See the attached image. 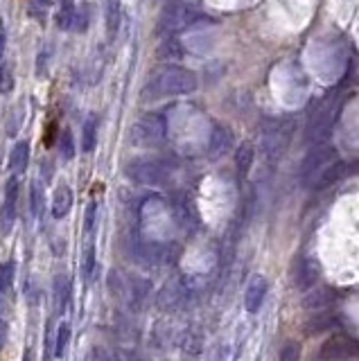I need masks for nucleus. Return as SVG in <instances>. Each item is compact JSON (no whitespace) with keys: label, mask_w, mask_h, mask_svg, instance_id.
Here are the masks:
<instances>
[{"label":"nucleus","mask_w":359,"mask_h":361,"mask_svg":"<svg viewBox=\"0 0 359 361\" xmlns=\"http://www.w3.org/2000/svg\"><path fill=\"white\" fill-rule=\"evenodd\" d=\"M339 325V318L334 316V311L330 309H321V311H314V314H309V318L305 321L303 330L307 336H316L321 332H328L332 327Z\"/></svg>","instance_id":"obj_12"},{"label":"nucleus","mask_w":359,"mask_h":361,"mask_svg":"<svg viewBox=\"0 0 359 361\" xmlns=\"http://www.w3.org/2000/svg\"><path fill=\"white\" fill-rule=\"evenodd\" d=\"M280 361H300V346L296 341H287L280 350Z\"/></svg>","instance_id":"obj_29"},{"label":"nucleus","mask_w":359,"mask_h":361,"mask_svg":"<svg viewBox=\"0 0 359 361\" xmlns=\"http://www.w3.org/2000/svg\"><path fill=\"white\" fill-rule=\"evenodd\" d=\"M7 343V323L0 321V348H3Z\"/></svg>","instance_id":"obj_32"},{"label":"nucleus","mask_w":359,"mask_h":361,"mask_svg":"<svg viewBox=\"0 0 359 361\" xmlns=\"http://www.w3.org/2000/svg\"><path fill=\"white\" fill-rule=\"evenodd\" d=\"M267 293H269V280L265 276L251 278L247 291H244V307H247V311H251V314L260 311V307H263V302L267 298Z\"/></svg>","instance_id":"obj_11"},{"label":"nucleus","mask_w":359,"mask_h":361,"mask_svg":"<svg viewBox=\"0 0 359 361\" xmlns=\"http://www.w3.org/2000/svg\"><path fill=\"white\" fill-rule=\"evenodd\" d=\"M233 147V134L228 131L226 127H215L213 129V136H210V143H208V152L213 158H219L224 156L228 149Z\"/></svg>","instance_id":"obj_14"},{"label":"nucleus","mask_w":359,"mask_h":361,"mask_svg":"<svg viewBox=\"0 0 359 361\" xmlns=\"http://www.w3.org/2000/svg\"><path fill=\"white\" fill-rule=\"evenodd\" d=\"M43 187H41L39 180L32 183V212H34V217H41L43 215Z\"/></svg>","instance_id":"obj_25"},{"label":"nucleus","mask_w":359,"mask_h":361,"mask_svg":"<svg viewBox=\"0 0 359 361\" xmlns=\"http://www.w3.org/2000/svg\"><path fill=\"white\" fill-rule=\"evenodd\" d=\"M334 163H337V149H334V147L330 145L314 147V149H309L303 165H300V178H303V183L309 187L325 169L334 165Z\"/></svg>","instance_id":"obj_5"},{"label":"nucleus","mask_w":359,"mask_h":361,"mask_svg":"<svg viewBox=\"0 0 359 361\" xmlns=\"http://www.w3.org/2000/svg\"><path fill=\"white\" fill-rule=\"evenodd\" d=\"M70 341V325L68 323H61L59 330H57V341H54V355L61 357L66 352V346Z\"/></svg>","instance_id":"obj_24"},{"label":"nucleus","mask_w":359,"mask_h":361,"mask_svg":"<svg viewBox=\"0 0 359 361\" xmlns=\"http://www.w3.org/2000/svg\"><path fill=\"white\" fill-rule=\"evenodd\" d=\"M291 129H294V125H283V122H276V127L265 131L263 147H265V154L269 156V158H274V161L280 158L285 147H287Z\"/></svg>","instance_id":"obj_9"},{"label":"nucleus","mask_w":359,"mask_h":361,"mask_svg":"<svg viewBox=\"0 0 359 361\" xmlns=\"http://www.w3.org/2000/svg\"><path fill=\"white\" fill-rule=\"evenodd\" d=\"M319 280V265L312 258H296L291 265V282L298 291L312 289L314 282Z\"/></svg>","instance_id":"obj_8"},{"label":"nucleus","mask_w":359,"mask_h":361,"mask_svg":"<svg viewBox=\"0 0 359 361\" xmlns=\"http://www.w3.org/2000/svg\"><path fill=\"white\" fill-rule=\"evenodd\" d=\"M93 361H118V359L113 357L111 352L104 350V348H95V352H93Z\"/></svg>","instance_id":"obj_31"},{"label":"nucleus","mask_w":359,"mask_h":361,"mask_svg":"<svg viewBox=\"0 0 359 361\" xmlns=\"http://www.w3.org/2000/svg\"><path fill=\"white\" fill-rule=\"evenodd\" d=\"M75 14H77L75 3H72V0H61L59 12H57V25L63 28V30L70 28L72 23H75Z\"/></svg>","instance_id":"obj_21"},{"label":"nucleus","mask_w":359,"mask_h":361,"mask_svg":"<svg viewBox=\"0 0 359 361\" xmlns=\"http://www.w3.org/2000/svg\"><path fill=\"white\" fill-rule=\"evenodd\" d=\"M334 118H337V102L321 106V109L314 113V118L307 127V141H321V138L328 136Z\"/></svg>","instance_id":"obj_10"},{"label":"nucleus","mask_w":359,"mask_h":361,"mask_svg":"<svg viewBox=\"0 0 359 361\" xmlns=\"http://www.w3.org/2000/svg\"><path fill=\"white\" fill-rule=\"evenodd\" d=\"M344 167H346V165H341V163L337 161V163H334V165H330V167L325 169L319 178L314 180L312 187H314V190H325V187L334 185V183H337V180H339L341 176H344Z\"/></svg>","instance_id":"obj_19"},{"label":"nucleus","mask_w":359,"mask_h":361,"mask_svg":"<svg viewBox=\"0 0 359 361\" xmlns=\"http://www.w3.org/2000/svg\"><path fill=\"white\" fill-rule=\"evenodd\" d=\"M167 136V120L163 113H147L132 129V143L136 147H156Z\"/></svg>","instance_id":"obj_3"},{"label":"nucleus","mask_w":359,"mask_h":361,"mask_svg":"<svg viewBox=\"0 0 359 361\" xmlns=\"http://www.w3.org/2000/svg\"><path fill=\"white\" fill-rule=\"evenodd\" d=\"M197 88V77L194 72L181 65H167L158 72H154V77L147 81L143 88V100L154 102L163 100V97H174V95H187Z\"/></svg>","instance_id":"obj_1"},{"label":"nucleus","mask_w":359,"mask_h":361,"mask_svg":"<svg viewBox=\"0 0 359 361\" xmlns=\"http://www.w3.org/2000/svg\"><path fill=\"white\" fill-rule=\"evenodd\" d=\"M14 282V265L12 262H0V293H10Z\"/></svg>","instance_id":"obj_23"},{"label":"nucleus","mask_w":359,"mask_h":361,"mask_svg":"<svg viewBox=\"0 0 359 361\" xmlns=\"http://www.w3.org/2000/svg\"><path fill=\"white\" fill-rule=\"evenodd\" d=\"M334 300H337L334 289H330V287H319V289H307L300 302H303V307L309 311H321V309H328Z\"/></svg>","instance_id":"obj_13"},{"label":"nucleus","mask_w":359,"mask_h":361,"mask_svg":"<svg viewBox=\"0 0 359 361\" xmlns=\"http://www.w3.org/2000/svg\"><path fill=\"white\" fill-rule=\"evenodd\" d=\"M72 190L68 185H59L54 190V196H52V217L54 219H63L70 212L72 208Z\"/></svg>","instance_id":"obj_15"},{"label":"nucleus","mask_w":359,"mask_h":361,"mask_svg":"<svg viewBox=\"0 0 359 361\" xmlns=\"http://www.w3.org/2000/svg\"><path fill=\"white\" fill-rule=\"evenodd\" d=\"M93 271H95V246H93V244H88V246H86V251H84V265H81V274H84L86 282L91 280Z\"/></svg>","instance_id":"obj_26"},{"label":"nucleus","mask_w":359,"mask_h":361,"mask_svg":"<svg viewBox=\"0 0 359 361\" xmlns=\"http://www.w3.org/2000/svg\"><path fill=\"white\" fill-rule=\"evenodd\" d=\"M30 165V145L25 141L16 143L10 154V167L14 172H25Z\"/></svg>","instance_id":"obj_17"},{"label":"nucleus","mask_w":359,"mask_h":361,"mask_svg":"<svg viewBox=\"0 0 359 361\" xmlns=\"http://www.w3.org/2000/svg\"><path fill=\"white\" fill-rule=\"evenodd\" d=\"M3 50H5V30L0 28V54H3Z\"/></svg>","instance_id":"obj_34"},{"label":"nucleus","mask_w":359,"mask_h":361,"mask_svg":"<svg viewBox=\"0 0 359 361\" xmlns=\"http://www.w3.org/2000/svg\"><path fill=\"white\" fill-rule=\"evenodd\" d=\"M127 176L141 185H163L170 176V167L156 158H136L127 165Z\"/></svg>","instance_id":"obj_4"},{"label":"nucleus","mask_w":359,"mask_h":361,"mask_svg":"<svg viewBox=\"0 0 359 361\" xmlns=\"http://www.w3.org/2000/svg\"><path fill=\"white\" fill-rule=\"evenodd\" d=\"M201 19V5L197 0H170L163 7L161 19H158V32L163 34H174L185 28L194 25Z\"/></svg>","instance_id":"obj_2"},{"label":"nucleus","mask_w":359,"mask_h":361,"mask_svg":"<svg viewBox=\"0 0 359 361\" xmlns=\"http://www.w3.org/2000/svg\"><path fill=\"white\" fill-rule=\"evenodd\" d=\"M7 293H0V314H3V311L7 309Z\"/></svg>","instance_id":"obj_33"},{"label":"nucleus","mask_w":359,"mask_h":361,"mask_svg":"<svg viewBox=\"0 0 359 361\" xmlns=\"http://www.w3.org/2000/svg\"><path fill=\"white\" fill-rule=\"evenodd\" d=\"M59 152H61V158L70 161L75 156V145H72V136L70 131H63L61 138H59Z\"/></svg>","instance_id":"obj_27"},{"label":"nucleus","mask_w":359,"mask_h":361,"mask_svg":"<svg viewBox=\"0 0 359 361\" xmlns=\"http://www.w3.org/2000/svg\"><path fill=\"white\" fill-rule=\"evenodd\" d=\"M16 215H19V176H12L5 183V199L0 206V231H3V235L14 228Z\"/></svg>","instance_id":"obj_7"},{"label":"nucleus","mask_w":359,"mask_h":361,"mask_svg":"<svg viewBox=\"0 0 359 361\" xmlns=\"http://www.w3.org/2000/svg\"><path fill=\"white\" fill-rule=\"evenodd\" d=\"M357 352H359V346L353 336L334 334L321 346L319 359L321 361H348V359H355Z\"/></svg>","instance_id":"obj_6"},{"label":"nucleus","mask_w":359,"mask_h":361,"mask_svg":"<svg viewBox=\"0 0 359 361\" xmlns=\"http://www.w3.org/2000/svg\"><path fill=\"white\" fill-rule=\"evenodd\" d=\"M253 156H256V152H253V145L251 143H242L238 147V152H235V167H238L240 176H247L249 172H251Z\"/></svg>","instance_id":"obj_18"},{"label":"nucleus","mask_w":359,"mask_h":361,"mask_svg":"<svg viewBox=\"0 0 359 361\" xmlns=\"http://www.w3.org/2000/svg\"><path fill=\"white\" fill-rule=\"evenodd\" d=\"M68 300H70V280L61 274L54 278V311L57 314H61V311L66 309Z\"/></svg>","instance_id":"obj_16"},{"label":"nucleus","mask_w":359,"mask_h":361,"mask_svg":"<svg viewBox=\"0 0 359 361\" xmlns=\"http://www.w3.org/2000/svg\"><path fill=\"white\" fill-rule=\"evenodd\" d=\"M120 28V0H109L107 3V32L109 39L118 34Z\"/></svg>","instance_id":"obj_22"},{"label":"nucleus","mask_w":359,"mask_h":361,"mask_svg":"<svg viewBox=\"0 0 359 361\" xmlns=\"http://www.w3.org/2000/svg\"><path fill=\"white\" fill-rule=\"evenodd\" d=\"M97 143V120L88 118L84 122V129H81V149L84 152H93Z\"/></svg>","instance_id":"obj_20"},{"label":"nucleus","mask_w":359,"mask_h":361,"mask_svg":"<svg viewBox=\"0 0 359 361\" xmlns=\"http://www.w3.org/2000/svg\"><path fill=\"white\" fill-rule=\"evenodd\" d=\"M14 90V75L10 70V65H0V93L7 95Z\"/></svg>","instance_id":"obj_28"},{"label":"nucleus","mask_w":359,"mask_h":361,"mask_svg":"<svg viewBox=\"0 0 359 361\" xmlns=\"http://www.w3.org/2000/svg\"><path fill=\"white\" fill-rule=\"evenodd\" d=\"M95 215H97V203H88V208H86V217H84V228L86 231H91V228L95 226Z\"/></svg>","instance_id":"obj_30"}]
</instances>
